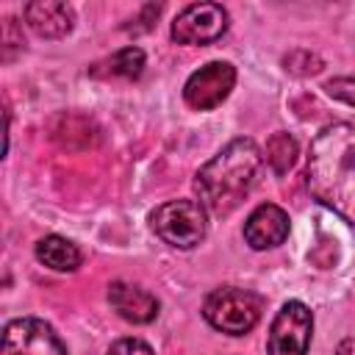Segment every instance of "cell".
I'll return each mask as SVG.
<instances>
[{"instance_id": "cell-1", "label": "cell", "mask_w": 355, "mask_h": 355, "mask_svg": "<svg viewBox=\"0 0 355 355\" xmlns=\"http://www.w3.org/2000/svg\"><path fill=\"white\" fill-rule=\"evenodd\" d=\"M305 186L316 202L355 225V125L333 122L308 150Z\"/></svg>"}, {"instance_id": "cell-2", "label": "cell", "mask_w": 355, "mask_h": 355, "mask_svg": "<svg viewBox=\"0 0 355 355\" xmlns=\"http://www.w3.org/2000/svg\"><path fill=\"white\" fill-rule=\"evenodd\" d=\"M263 155L252 139H233L208 164L200 166L194 178L197 197L205 211L225 216L230 214L255 186Z\"/></svg>"}, {"instance_id": "cell-3", "label": "cell", "mask_w": 355, "mask_h": 355, "mask_svg": "<svg viewBox=\"0 0 355 355\" xmlns=\"http://www.w3.org/2000/svg\"><path fill=\"white\" fill-rule=\"evenodd\" d=\"M261 313H263V300L255 291L236 286L216 288L202 302V316L208 319V324L227 336L250 333L261 322Z\"/></svg>"}, {"instance_id": "cell-4", "label": "cell", "mask_w": 355, "mask_h": 355, "mask_svg": "<svg viewBox=\"0 0 355 355\" xmlns=\"http://www.w3.org/2000/svg\"><path fill=\"white\" fill-rule=\"evenodd\" d=\"M155 236L178 250L197 247L208 233V216L197 200H169L150 214Z\"/></svg>"}, {"instance_id": "cell-5", "label": "cell", "mask_w": 355, "mask_h": 355, "mask_svg": "<svg viewBox=\"0 0 355 355\" xmlns=\"http://www.w3.org/2000/svg\"><path fill=\"white\" fill-rule=\"evenodd\" d=\"M313 333V313L305 302L288 300L272 319L266 336V355H308Z\"/></svg>"}, {"instance_id": "cell-6", "label": "cell", "mask_w": 355, "mask_h": 355, "mask_svg": "<svg viewBox=\"0 0 355 355\" xmlns=\"http://www.w3.org/2000/svg\"><path fill=\"white\" fill-rule=\"evenodd\" d=\"M0 355H67V347L44 319L19 316L3 327Z\"/></svg>"}, {"instance_id": "cell-7", "label": "cell", "mask_w": 355, "mask_h": 355, "mask_svg": "<svg viewBox=\"0 0 355 355\" xmlns=\"http://www.w3.org/2000/svg\"><path fill=\"white\" fill-rule=\"evenodd\" d=\"M236 86V67L227 61H208L197 72L189 75L183 86V100L194 111H211L227 100Z\"/></svg>"}, {"instance_id": "cell-8", "label": "cell", "mask_w": 355, "mask_h": 355, "mask_svg": "<svg viewBox=\"0 0 355 355\" xmlns=\"http://www.w3.org/2000/svg\"><path fill=\"white\" fill-rule=\"evenodd\" d=\"M227 31V11L219 3H191L172 22L178 44H211Z\"/></svg>"}, {"instance_id": "cell-9", "label": "cell", "mask_w": 355, "mask_h": 355, "mask_svg": "<svg viewBox=\"0 0 355 355\" xmlns=\"http://www.w3.org/2000/svg\"><path fill=\"white\" fill-rule=\"evenodd\" d=\"M288 214L275 202H263L247 216L244 241L252 250H272L288 239Z\"/></svg>"}, {"instance_id": "cell-10", "label": "cell", "mask_w": 355, "mask_h": 355, "mask_svg": "<svg viewBox=\"0 0 355 355\" xmlns=\"http://www.w3.org/2000/svg\"><path fill=\"white\" fill-rule=\"evenodd\" d=\"M22 14H25L28 28L36 36H42V39H61V36H67L72 31V22H75L72 6L58 3V0H36V3H28Z\"/></svg>"}, {"instance_id": "cell-11", "label": "cell", "mask_w": 355, "mask_h": 355, "mask_svg": "<svg viewBox=\"0 0 355 355\" xmlns=\"http://www.w3.org/2000/svg\"><path fill=\"white\" fill-rule=\"evenodd\" d=\"M108 302L125 322H133V324H147L158 316V300L150 291L130 286L125 280H116L108 286Z\"/></svg>"}, {"instance_id": "cell-12", "label": "cell", "mask_w": 355, "mask_h": 355, "mask_svg": "<svg viewBox=\"0 0 355 355\" xmlns=\"http://www.w3.org/2000/svg\"><path fill=\"white\" fill-rule=\"evenodd\" d=\"M36 258L53 272H75L80 266V250L64 236H44L36 241Z\"/></svg>"}, {"instance_id": "cell-13", "label": "cell", "mask_w": 355, "mask_h": 355, "mask_svg": "<svg viewBox=\"0 0 355 355\" xmlns=\"http://www.w3.org/2000/svg\"><path fill=\"white\" fill-rule=\"evenodd\" d=\"M141 69H144V53L130 44V47H122V50H116L114 55L97 61L89 72H92L94 78H103V80H111V78L133 80V78L141 75Z\"/></svg>"}, {"instance_id": "cell-14", "label": "cell", "mask_w": 355, "mask_h": 355, "mask_svg": "<svg viewBox=\"0 0 355 355\" xmlns=\"http://www.w3.org/2000/svg\"><path fill=\"white\" fill-rule=\"evenodd\" d=\"M297 150H300L297 139L286 130H277V133L269 136V141L263 147V158H266V164L272 166L275 175H286L297 161Z\"/></svg>"}, {"instance_id": "cell-15", "label": "cell", "mask_w": 355, "mask_h": 355, "mask_svg": "<svg viewBox=\"0 0 355 355\" xmlns=\"http://www.w3.org/2000/svg\"><path fill=\"white\" fill-rule=\"evenodd\" d=\"M324 89H327L330 97H336V100H341V103H347V105L355 108V75H349V78H333V80H327Z\"/></svg>"}, {"instance_id": "cell-16", "label": "cell", "mask_w": 355, "mask_h": 355, "mask_svg": "<svg viewBox=\"0 0 355 355\" xmlns=\"http://www.w3.org/2000/svg\"><path fill=\"white\" fill-rule=\"evenodd\" d=\"M108 355H155V352L141 338H119V341L111 344Z\"/></svg>"}]
</instances>
